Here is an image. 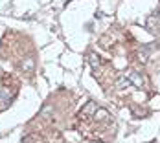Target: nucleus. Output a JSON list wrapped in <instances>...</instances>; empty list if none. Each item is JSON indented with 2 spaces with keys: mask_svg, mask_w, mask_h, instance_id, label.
<instances>
[{
  "mask_svg": "<svg viewBox=\"0 0 160 143\" xmlns=\"http://www.w3.org/2000/svg\"><path fill=\"white\" fill-rule=\"evenodd\" d=\"M129 83H134V84H136V86H140V88L145 84L144 77H142L140 74H131V75H129Z\"/></svg>",
  "mask_w": 160,
  "mask_h": 143,
  "instance_id": "1",
  "label": "nucleus"
}]
</instances>
